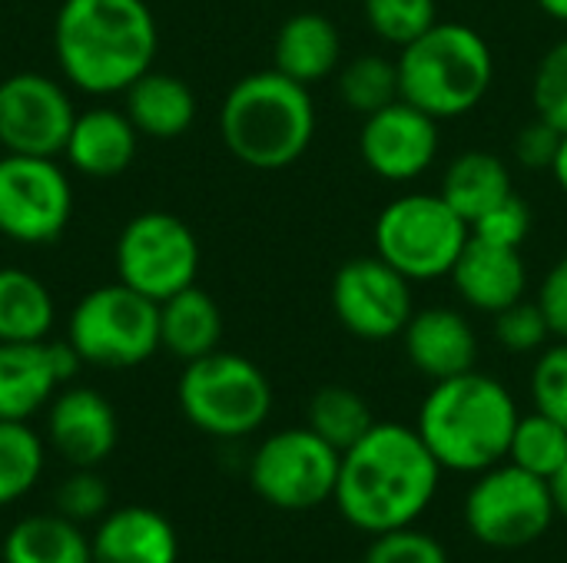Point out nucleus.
<instances>
[{
  "instance_id": "nucleus-1",
  "label": "nucleus",
  "mask_w": 567,
  "mask_h": 563,
  "mask_svg": "<svg viewBox=\"0 0 567 563\" xmlns=\"http://www.w3.org/2000/svg\"><path fill=\"white\" fill-rule=\"evenodd\" d=\"M442 465L422 435L399 421H375L349 451H342L336 508L362 534L412 528L435 501Z\"/></svg>"
},
{
  "instance_id": "nucleus-2",
  "label": "nucleus",
  "mask_w": 567,
  "mask_h": 563,
  "mask_svg": "<svg viewBox=\"0 0 567 563\" xmlns=\"http://www.w3.org/2000/svg\"><path fill=\"white\" fill-rule=\"evenodd\" d=\"M159 50L146 0H63L53 20V53L63 80L90 96L126 93Z\"/></svg>"
},
{
  "instance_id": "nucleus-3",
  "label": "nucleus",
  "mask_w": 567,
  "mask_h": 563,
  "mask_svg": "<svg viewBox=\"0 0 567 563\" xmlns=\"http://www.w3.org/2000/svg\"><path fill=\"white\" fill-rule=\"evenodd\" d=\"M518 418L512 392L498 378L472 368L465 375L432 382V392L419 408L415 431L442 471L482 475L508 458Z\"/></svg>"
},
{
  "instance_id": "nucleus-4",
  "label": "nucleus",
  "mask_w": 567,
  "mask_h": 563,
  "mask_svg": "<svg viewBox=\"0 0 567 563\" xmlns=\"http://www.w3.org/2000/svg\"><path fill=\"white\" fill-rule=\"evenodd\" d=\"M219 136L249 169H289L306 156L316 136L309 86L289 80L276 66L236 80L219 106Z\"/></svg>"
},
{
  "instance_id": "nucleus-5",
  "label": "nucleus",
  "mask_w": 567,
  "mask_h": 563,
  "mask_svg": "<svg viewBox=\"0 0 567 563\" xmlns=\"http://www.w3.org/2000/svg\"><path fill=\"white\" fill-rule=\"evenodd\" d=\"M402 100L435 119L472 113L495 83V53L488 40L455 20H439L419 40L399 50Z\"/></svg>"
},
{
  "instance_id": "nucleus-6",
  "label": "nucleus",
  "mask_w": 567,
  "mask_h": 563,
  "mask_svg": "<svg viewBox=\"0 0 567 563\" xmlns=\"http://www.w3.org/2000/svg\"><path fill=\"white\" fill-rule=\"evenodd\" d=\"M176 402L196 431L236 441L266 425L272 411V385L256 362L216 348L196 362H186L176 385Z\"/></svg>"
},
{
  "instance_id": "nucleus-7",
  "label": "nucleus",
  "mask_w": 567,
  "mask_h": 563,
  "mask_svg": "<svg viewBox=\"0 0 567 563\" xmlns=\"http://www.w3.org/2000/svg\"><path fill=\"white\" fill-rule=\"evenodd\" d=\"M66 342L93 368H136L159 352V302L120 279L90 289L66 319Z\"/></svg>"
},
{
  "instance_id": "nucleus-8",
  "label": "nucleus",
  "mask_w": 567,
  "mask_h": 563,
  "mask_svg": "<svg viewBox=\"0 0 567 563\" xmlns=\"http://www.w3.org/2000/svg\"><path fill=\"white\" fill-rule=\"evenodd\" d=\"M468 236V222L435 192H409L392 199L372 229L375 256L399 269L409 282L452 275Z\"/></svg>"
},
{
  "instance_id": "nucleus-9",
  "label": "nucleus",
  "mask_w": 567,
  "mask_h": 563,
  "mask_svg": "<svg viewBox=\"0 0 567 563\" xmlns=\"http://www.w3.org/2000/svg\"><path fill=\"white\" fill-rule=\"evenodd\" d=\"M558 518L551 481L535 478L512 461L482 475L465 498L468 534L492 551H525L542 541Z\"/></svg>"
},
{
  "instance_id": "nucleus-10",
  "label": "nucleus",
  "mask_w": 567,
  "mask_h": 563,
  "mask_svg": "<svg viewBox=\"0 0 567 563\" xmlns=\"http://www.w3.org/2000/svg\"><path fill=\"white\" fill-rule=\"evenodd\" d=\"M116 279L140 295L163 302L189 285L199 272V239L173 212H136L116 236L113 249Z\"/></svg>"
},
{
  "instance_id": "nucleus-11",
  "label": "nucleus",
  "mask_w": 567,
  "mask_h": 563,
  "mask_svg": "<svg viewBox=\"0 0 567 563\" xmlns=\"http://www.w3.org/2000/svg\"><path fill=\"white\" fill-rule=\"evenodd\" d=\"M342 455L309 425L269 435L249 458L252 491L279 511H312L336 494Z\"/></svg>"
},
{
  "instance_id": "nucleus-12",
  "label": "nucleus",
  "mask_w": 567,
  "mask_h": 563,
  "mask_svg": "<svg viewBox=\"0 0 567 563\" xmlns=\"http://www.w3.org/2000/svg\"><path fill=\"white\" fill-rule=\"evenodd\" d=\"M73 219V183L53 156H0V236L53 246Z\"/></svg>"
},
{
  "instance_id": "nucleus-13",
  "label": "nucleus",
  "mask_w": 567,
  "mask_h": 563,
  "mask_svg": "<svg viewBox=\"0 0 567 563\" xmlns=\"http://www.w3.org/2000/svg\"><path fill=\"white\" fill-rule=\"evenodd\" d=\"M332 312L362 342H389L415 315L412 282L379 256L349 259L332 279Z\"/></svg>"
},
{
  "instance_id": "nucleus-14",
  "label": "nucleus",
  "mask_w": 567,
  "mask_h": 563,
  "mask_svg": "<svg viewBox=\"0 0 567 563\" xmlns=\"http://www.w3.org/2000/svg\"><path fill=\"white\" fill-rule=\"evenodd\" d=\"M76 106L70 90L37 70L0 80V149L20 156H63Z\"/></svg>"
},
{
  "instance_id": "nucleus-15",
  "label": "nucleus",
  "mask_w": 567,
  "mask_h": 563,
  "mask_svg": "<svg viewBox=\"0 0 567 563\" xmlns=\"http://www.w3.org/2000/svg\"><path fill=\"white\" fill-rule=\"evenodd\" d=\"M362 163L385 183H412L439 156V119L395 100L365 116L359 133Z\"/></svg>"
},
{
  "instance_id": "nucleus-16",
  "label": "nucleus",
  "mask_w": 567,
  "mask_h": 563,
  "mask_svg": "<svg viewBox=\"0 0 567 563\" xmlns=\"http://www.w3.org/2000/svg\"><path fill=\"white\" fill-rule=\"evenodd\" d=\"M47 441L70 468H100L120 441L110 398L86 385H63L47 405Z\"/></svg>"
},
{
  "instance_id": "nucleus-17",
  "label": "nucleus",
  "mask_w": 567,
  "mask_h": 563,
  "mask_svg": "<svg viewBox=\"0 0 567 563\" xmlns=\"http://www.w3.org/2000/svg\"><path fill=\"white\" fill-rule=\"evenodd\" d=\"M402 342L415 372H422L432 382L465 375L475 368L478 358V338L472 322L445 305L415 312L402 332Z\"/></svg>"
},
{
  "instance_id": "nucleus-18",
  "label": "nucleus",
  "mask_w": 567,
  "mask_h": 563,
  "mask_svg": "<svg viewBox=\"0 0 567 563\" xmlns=\"http://www.w3.org/2000/svg\"><path fill=\"white\" fill-rule=\"evenodd\" d=\"M136 146H140V133L130 123L126 110L90 106L76 113L73 129L63 146V159L80 176L113 179L133 166Z\"/></svg>"
},
{
  "instance_id": "nucleus-19",
  "label": "nucleus",
  "mask_w": 567,
  "mask_h": 563,
  "mask_svg": "<svg viewBox=\"0 0 567 563\" xmlns=\"http://www.w3.org/2000/svg\"><path fill=\"white\" fill-rule=\"evenodd\" d=\"M449 279L455 282L462 302L488 315H498L502 309L522 302L528 289V269L522 252L482 242L475 236H468V246L462 249Z\"/></svg>"
},
{
  "instance_id": "nucleus-20",
  "label": "nucleus",
  "mask_w": 567,
  "mask_h": 563,
  "mask_svg": "<svg viewBox=\"0 0 567 563\" xmlns=\"http://www.w3.org/2000/svg\"><path fill=\"white\" fill-rule=\"evenodd\" d=\"M93 563H176V528L153 508H120L96 521L90 538Z\"/></svg>"
},
{
  "instance_id": "nucleus-21",
  "label": "nucleus",
  "mask_w": 567,
  "mask_h": 563,
  "mask_svg": "<svg viewBox=\"0 0 567 563\" xmlns=\"http://www.w3.org/2000/svg\"><path fill=\"white\" fill-rule=\"evenodd\" d=\"M342 63V37L339 27L316 10L292 13L272 43V66L289 80L312 86L332 76Z\"/></svg>"
},
{
  "instance_id": "nucleus-22",
  "label": "nucleus",
  "mask_w": 567,
  "mask_h": 563,
  "mask_svg": "<svg viewBox=\"0 0 567 563\" xmlns=\"http://www.w3.org/2000/svg\"><path fill=\"white\" fill-rule=\"evenodd\" d=\"M126 116L136 126L140 136L146 139H179L183 133H189V126L196 123V93L193 86L176 76V73H163V70H146L126 93Z\"/></svg>"
},
{
  "instance_id": "nucleus-23",
  "label": "nucleus",
  "mask_w": 567,
  "mask_h": 563,
  "mask_svg": "<svg viewBox=\"0 0 567 563\" xmlns=\"http://www.w3.org/2000/svg\"><path fill=\"white\" fill-rule=\"evenodd\" d=\"M56 392L47 342H0V421H30Z\"/></svg>"
},
{
  "instance_id": "nucleus-24",
  "label": "nucleus",
  "mask_w": 567,
  "mask_h": 563,
  "mask_svg": "<svg viewBox=\"0 0 567 563\" xmlns=\"http://www.w3.org/2000/svg\"><path fill=\"white\" fill-rule=\"evenodd\" d=\"M223 342V312L209 292L189 285L159 302V348L179 362H196Z\"/></svg>"
},
{
  "instance_id": "nucleus-25",
  "label": "nucleus",
  "mask_w": 567,
  "mask_h": 563,
  "mask_svg": "<svg viewBox=\"0 0 567 563\" xmlns=\"http://www.w3.org/2000/svg\"><path fill=\"white\" fill-rule=\"evenodd\" d=\"M512 169L502 156L485 149H468L455 156L442 176V199L472 226L482 212L512 196Z\"/></svg>"
},
{
  "instance_id": "nucleus-26",
  "label": "nucleus",
  "mask_w": 567,
  "mask_h": 563,
  "mask_svg": "<svg viewBox=\"0 0 567 563\" xmlns=\"http://www.w3.org/2000/svg\"><path fill=\"white\" fill-rule=\"evenodd\" d=\"M3 563H93L90 538L63 514H30L3 538Z\"/></svg>"
},
{
  "instance_id": "nucleus-27",
  "label": "nucleus",
  "mask_w": 567,
  "mask_h": 563,
  "mask_svg": "<svg viewBox=\"0 0 567 563\" xmlns=\"http://www.w3.org/2000/svg\"><path fill=\"white\" fill-rule=\"evenodd\" d=\"M53 322L50 289L20 265H0V342H47Z\"/></svg>"
},
{
  "instance_id": "nucleus-28",
  "label": "nucleus",
  "mask_w": 567,
  "mask_h": 563,
  "mask_svg": "<svg viewBox=\"0 0 567 563\" xmlns=\"http://www.w3.org/2000/svg\"><path fill=\"white\" fill-rule=\"evenodd\" d=\"M306 425L342 455L375 425V418H372L369 402L359 392L346 385H326L312 395Z\"/></svg>"
},
{
  "instance_id": "nucleus-29",
  "label": "nucleus",
  "mask_w": 567,
  "mask_h": 563,
  "mask_svg": "<svg viewBox=\"0 0 567 563\" xmlns=\"http://www.w3.org/2000/svg\"><path fill=\"white\" fill-rule=\"evenodd\" d=\"M47 465V441L27 421H0V508L33 491Z\"/></svg>"
},
{
  "instance_id": "nucleus-30",
  "label": "nucleus",
  "mask_w": 567,
  "mask_h": 563,
  "mask_svg": "<svg viewBox=\"0 0 567 563\" xmlns=\"http://www.w3.org/2000/svg\"><path fill=\"white\" fill-rule=\"evenodd\" d=\"M505 461H512L515 468L535 478L551 481L567 465V428L538 408L532 415H522Z\"/></svg>"
},
{
  "instance_id": "nucleus-31",
  "label": "nucleus",
  "mask_w": 567,
  "mask_h": 563,
  "mask_svg": "<svg viewBox=\"0 0 567 563\" xmlns=\"http://www.w3.org/2000/svg\"><path fill=\"white\" fill-rule=\"evenodd\" d=\"M339 96L352 113H362V116L402 100L399 63L379 53H362L349 60L339 73Z\"/></svg>"
},
{
  "instance_id": "nucleus-32",
  "label": "nucleus",
  "mask_w": 567,
  "mask_h": 563,
  "mask_svg": "<svg viewBox=\"0 0 567 563\" xmlns=\"http://www.w3.org/2000/svg\"><path fill=\"white\" fill-rule=\"evenodd\" d=\"M362 13L379 40L402 50L439 23V0H362Z\"/></svg>"
},
{
  "instance_id": "nucleus-33",
  "label": "nucleus",
  "mask_w": 567,
  "mask_h": 563,
  "mask_svg": "<svg viewBox=\"0 0 567 563\" xmlns=\"http://www.w3.org/2000/svg\"><path fill=\"white\" fill-rule=\"evenodd\" d=\"M535 116L551 123L558 133H567V40H558L535 66L532 80Z\"/></svg>"
},
{
  "instance_id": "nucleus-34",
  "label": "nucleus",
  "mask_w": 567,
  "mask_h": 563,
  "mask_svg": "<svg viewBox=\"0 0 567 563\" xmlns=\"http://www.w3.org/2000/svg\"><path fill=\"white\" fill-rule=\"evenodd\" d=\"M110 511V484L96 475V468H73L56 488V514L90 524Z\"/></svg>"
},
{
  "instance_id": "nucleus-35",
  "label": "nucleus",
  "mask_w": 567,
  "mask_h": 563,
  "mask_svg": "<svg viewBox=\"0 0 567 563\" xmlns=\"http://www.w3.org/2000/svg\"><path fill=\"white\" fill-rule=\"evenodd\" d=\"M495 338L505 352L515 355H528V352H542L545 342L551 338V329L538 309V302H515L508 309H502L495 315Z\"/></svg>"
},
{
  "instance_id": "nucleus-36",
  "label": "nucleus",
  "mask_w": 567,
  "mask_h": 563,
  "mask_svg": "<svg viewBox=\"0 0 567 563\" xmlns=\"http://www.w3.org/2000/svg\"><path fill=\"white\" fill-rule=\"evenodd\" d=\"M362 563H449V551L432 534L412 528L375 534Z\"/></svg>"
},
{
  "instance_id": "nucleus-37",
  "label": "nucleus",
  "mask_w": 567,
  "mask_h": 563,
  "mask_svg": "<svg viewBox=\"0 0 567 563\" xmlns=\"http://www.w3.org/2000/svg\"><path fill=\"white\" fill-rule=\"evenodd\" d=\"M468 232L482 242H492V246H505V249H522V242L528 239L532 232V209L522 196H505L498 206H492L488 212H482Z\"/></svg>"
},
{
  "instance_id": "nucleus-38",
  "label": "nucleus",
  "mask_w": 567,
  "mask_h": 563,
  "mask_svg": "<svg viewBox=\"0 0 567 563\" xmlns=\"http://www.w3.org/2000/svg\"><path fill=\"white\" fill-rule=\"evenodd\" d=\"M532 402L567 428V342L545 348L532 372Z\"/></svg>"
},
{
  "instance_id": "nucleus-39",
  "label": "nucleus",
  "mask_w": 567,
  "mask_h": 563,
  "mask_svg": "<svg viewBox=\"0 0 567 563\" xmlns=\"http://www.w3.org/2000/svg\"><path fill=\"white\" fill-rule=\"evenodd\" d=\"M561 136H565V133H558L551 123H545V119L535 116V119L518 133V139H515V159H518L525 169H548V173H551V163H555V156H558Z\"/></svg>"
},
{
  "instance_id": "nucleus-40",
  "label": "nucleus",
  "mask_w": 567,
  "mask_h": 563,
  "mask_svg": "<svg viewBox=\"0 0 567 563\" xmlns=\"http://www.w3.org/2000/svg\"><path fill=\"white\" fill-rule=\"evenodd\" d=\"M535 302H538V309L551 329V338L567 342V256L548 269Z\"/></svg>"
},
{
  "instance_id": "nucleus-41",
  "label": "nucleus",
  "mask_w": 567,
  "mask_h": 563,
  "mask_svg": "<svg viewBox=\"0 0 567 563\" xmlns=\"http://www.w3.org/2000/svg\"><path fill=\"white\" fill-rule=\"evenodd\" d=\"M551 176H555V183H558V189L567 196V133L561 136V146H558V156H555V163H551Z\"/></svg>"
},
{
  "instance_id": "nucleus-42",
  "label": "nucleus",
  "mask_w": 567,
  "mask_h": 563,
  "mask_svg": "<svg viewBox=\"0 0 567 563\" xmlns=\"http://www.w3.org/2000/svg\"><path fill=\"white\" fill-rule=\"evenodd\" d=\"M551 494H555V508H558V514L567 518V465L551 478Z\"/></svg>"
},
{
  "instance_id": "nucleus-43",
  "label": "nucleus",
  "mask_w": 567,
  "mask_h": 563,
  "mask_svg": "<svg viewBox=\"0 0 567 563\" xmlns=\"http://www.w3.org/2000/svg\"><path fill=\"white\" fill-rule=\"evenodd\" d=\"M538 7H542L551 20L567 23V0H538Z\"/></svg>"
}]
</instances>
